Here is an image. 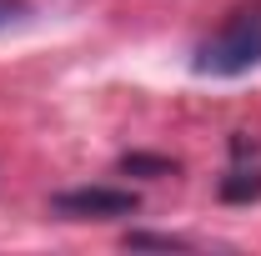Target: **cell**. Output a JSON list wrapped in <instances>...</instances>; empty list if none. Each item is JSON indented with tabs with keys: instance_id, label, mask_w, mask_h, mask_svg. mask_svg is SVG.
Here are the masks:
<instances>
[{
	"instance_id": "obj_1",
	"label": "cell",
	"mask_w": 261,
	"mask_h": 256,
	"mask_svg": "<svg viewBox=\"0 0 261 256\" xmlns=\"http://www.w3.org/2000/svg\"><path fill=\"white\" fill-rule=\"evenodd\" d=\"M261 65V5L256 10H236L211 40H201L196 70L201 75H246Z\"/></svg>"
},
{
	"instance_id": "obj_5",
	"label": "cell",
	"mask_w": 261,
	"mask_h": 256,
	"mask_svg": "<svg viewBox=\"0 0 261 256\" xmlns=\"http://www.w3.org/2000/svg\"><path fill=\"white\" fill-rule=\"evenodd\" d=\"M130 246H161V251H176V246H186L181 236H151V231H130Z\"/></svg>"
},
{
	"instance_id": "obj_2",
	"label": "cell",
	"mask_w": 261,
	"mask_h": 256,
	"mask_svg": "<svg viewBox=\"0 0 261 256\" xmlns=\"http://www.w3.org/2000/svg\"><path fill=\"white\" fill-rule=\"evenodd\" d=\"M50 206L61 216H81V221H111V216H130L136 211V196L116 191V186H81V191L50 196Z\"/></svg>"
},
{
	"instance_id": "obj_3",
	"label": "cell",
	"mask_w": 261,
	"mask_h": 256,
	"mask_svg": "<svg viewBox=\"0 0 261 256\" xmlns=\"http://www.w3.org/2000/svg\"><path fill=\"white\" fill-rule=\"evenodd\" d=\"M221 196H226V201H256L261 196V176L256 171H231L226 181H221Z\"/></svg>"
},
{
	"instance_id": "obj_4",
	"label": "cell",
	"mask_w": 261,
	"mask_h": 256,
	"mask_svg": "<svg viewBox=\"0 0 261 256\" xmlns=\"http://www.w3.org/2000/svg\"><path fill=\"white\" fill-rule=\"evenodd\" d=\"M121 166L126 171H156V176H171L176 171V161H166V156H126Z\"/></svg>"
},
{
	"instance_id": "obj_6",
	"label": "cell",
	"mask_w": 261,
	"mask_h": 256,
	"mask_svg": "<svg viewBox=\"0 0 261 256\" xmlns=\"http://www.w3.org/2000/svg\"><path fill=\"white\" fill-rule=\"evenodd\" d=\"M25 10H31L25 0H0V31H5V25H15V20H25Z\"/></svg>"
}]
</instances>
